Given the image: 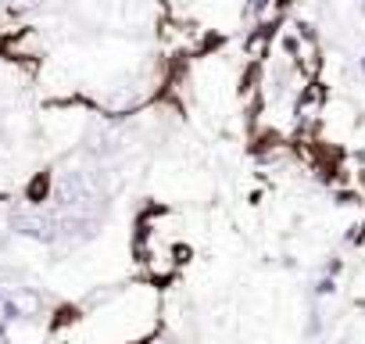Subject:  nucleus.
<instances>
[{
	"label": "nucleus",
	"mask_w": 365,
	"mask_h": 344,
	"mask_svg": "<svg viewBox=\"0 0 365 344\" xmlns=\"http://www.w3.org/2000/svg\"><path fill=\"white\" fill-rule=\"evenodd\" d=\"M47 0H8V11L11 15H29V11H40Z\"/></svg>",
	"instance_id": "f257e3e1"
},
{
	"label": "nucleus",
	"mask_w": 365,
	"mask_h": 344,
	"mask_svg": "<svg viewBox=\"0 0 365 344\" xmlns=\"http://www.w3.org/2000/svg\"><path fill=\"white\" fill-rule=\"evenodd\" d=\"M265 8H269V0H251V11H255V15H262Z\"/></svg>",
	"instance_id": "f03ea898"
},
{
	"label": "nucleus",
	"mask_w": 365,
	"mask_h": 344,
	"mask_svg": "<svg viewBox=\"0 0 365 344\" xmlns=\"http://www.w3.org/2000/svg\"><path fill=\"white\" fill-rule=\"evenodd\" d=\"M358 8H361V15H365V0H358Z\"/></svg>",
	"instance_id": "7ed1b4c3"
},
{
	"label": "nucleus",
	"mask_w": 365,
	"mask_h": 344,
	"mask_svg": "<svg viewBox=\"0 0 365 344\" xmlns=\"http://www.w3.org/2000/svg\"><path fill=\"white\" fill-rule=\"evenodd\" d=\"M361 76H365V58H361Z\"/></svg>",
	"instance_id": "20e7f679"
}]
</instances>
